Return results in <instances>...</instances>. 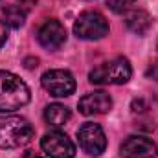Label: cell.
<instances>
[{
	"mask_svg": "<svg viewBox=\"0 0 158 158\" xmlns=\"http://www.w3.org/2000/svg\"><path fill=\"white\" fill-rule=\"evenodd\" d=\"M31 94L28 85L11 72L0 70V112H13L28 105Z\"/></svg>",
	"mask_w": 158,
	"mask_h": 158,
	"instance_id": "cell-1",
	"label": "cell"
},
{
	"mask_svg": "<svg viewBox=\"0 0 158 158\" xmlns=\"http://www.w3.org/2000/svg\"><path fill=\"white\" fill-rule=\"evenodd\" d=\"M119 153L123 158H156L158 145L145 136H129L121 143Z\"/></svg>",
	"mask_w": 158,
	"mask_h": 158,
	"instance_id": "cell-8",
	"label": "cell"
},
{
	"mask_svg": "<svg viewBox=\"0 0 158 158\" xmlns=\"http://www.w3.org/2000/svg\"><path fill=\"white\" fill-rule=\"evenodd\" d=\"M145 76H147V79L158 81V61H155V63L149 64V68L145 70Z\"/></svg>",
	"mask_w": 158,
	"mask_h": 158,
	"instance_id": "cell-15",
	"label": "cell"
},
{
	"mask_svg": "<svg viewBox=\"0 0 158 158\" xmlns=\"http://www.w3.org/2000/svg\"><path fill=\"white\" fill-rule=\"evenodd\" d=\"M37 39H39V44L46 50H59L66 42V30L59 20L50 19L39 28Z\"/></svg>",
	"mask_w": 158,
	"mask_h": 158,
	"instance_id": "cell-9",
	"label": "cell"
},
{
	"mask_svg": "<svg viewBox=\"0 0 158 158\" xmlns=\"http://www.w3.org/2000/svg\"><path fill=\"white\" fill-rule=\"evenodd\" d=\"M81 149L90 156H101L107 149V136L98 123H83L77 129Z\"/></svg>",
	"mask_w": 158,
	"mask_h": 158,
	"instance_id": "cell-5",
	"label": "cell"
},
{
	"mask_svg": "<svg viewBox=\"0 0 158 158\" xmlns=\"http://www.w3.org/2000/svg\"><path fill=\"white\" fill-rule=\"evenodd\" d=\"M125 26H127L129 31H132L136 35H143L151 28V17H149V13L142 11V9L131 11V13L125 15Z\"/></svg>",
	"mask_w": 158,
	"mask_h": 158,
	"instance_id": "cell-11",
	"label": "cell"
},
{
	"mask_svg": "<svg viewBox=\"0 0 158 158\" xmlns=\"http://www.w3.org/2000/svg\"><path fill=\"white\" fill-rule=\"evenodd\" d=\"M74 33L83 40H99L109 35V20L99 11H85L74 22Z\"/></svg>",
	"mask_w": 158,
	"mask_h": 158,
	"instance_id": "cell-4",
	"label": "cell"
},
{
	"mask_svg": "<svg viewBox=\"0 0 158 158\" xmlns=\"http://www.w3.org/2000/svg\"><path fill=\"white\" fill-rule=\"evenodd\" d=\"M136 0H109L107 6L114 11V13H123L125 9H129Z\"/></svg>",
	"mask_w": 158,
	"mask_h": 158,
	"instance_id": "cell-14",
	"label": "cell"
},
{
	"mask_svg": "<svg viewBox=\"0 0 158 158\" xmlns=\"http://www.w3.org/2000/svg\"><path fill=\"white\" fill-rule=\"evenodd\" d=\"M42 86L46 92H50L55 98H66L70 94H74L76 90V79L68 70H48L42 79H40Z\"/></svg>",
	"mask_w": 158,
	"mask_h": 158,
	"instance_id": "cell-7",
	"label": "cell"
},
{
	"mask_svg": "<svg viewBox=\"0 0 158 158\" xmlns=\"http://www.w3.org/2000/svg\"><path fill=\"white\" fill-rule=\"evenodd\" d=\"M22 158H42V156H39V155H35V153H26Z\"/></svg>",
	"mask_w": 158,
	"mask_h": 158,
	"instance_id": "cell-19",
	"label": "cell"
},
{
	"mask_svg": "<svg viewBox=\"0 0 158 158\" xmlns=\"http://www.w3.org/2000/svg\"><path fill=\"white\" fill-rule=\"evenodd\" d=\"M131 76H132V68L129 59L114 57L96 66L88 74V79L94 85H123L131 79Z\"/></svg>",
	"mask_w": 158,
	"mask_h": 158,
	"instance_id": "cell-3",
	"label": "cell"
},
{
	"mask_svg": "<svg viewBox=\"0 0 158 158\" xmlns=\"http://www.w3.org/2000/svg\"><path fill=\"white\" fill-rule=\"evenodd\" d=\"M37 63H39V59H33V57H28V59L24 61L26 68H30V70H31V68H35V66H37Z\"/></svg>",
	"mask_w": 158,
	"mask_h": 158,
	"instance_id": "cell-18",
	"label": "cell"
},
{
	"mask_svg": "<svg viewBox=\"0 0 158 158\" xmlns=\"http://www.w3.org/2000/svg\"><path fill=\"white\" fill-rule=\"evenodd\" d=\"M70 110L64 107V105H61V103H52V105H48L46 107V110H44V119L50 123V125H53V127H63L68 119H70Z\"/></svg>",
	"mask_w": 158,
	"mask_h": 158,
	"instance_id": "cell-12",
	"label": "cell"
},
{
	"mask_svg": "<svg viewBox=\"0 0 158 158\" xmlns=\"http://www.w3.org/2000/svg\"><path fill=\"white\" fill-rule=\"evenodd\" d=\"M35 131L20 116H0V149H17L31 142Z\"/></svg>",
	"mask_w": 158,
	"mask_h": 158,
	"instance_id": "cell-2",
	"label": "cell"
},
{
	"mask_svg": "<svg viewBox=\"0 0 158 158\" xmlns=\"http://www.w3.org/2000/svg\"><path fill=\"white\" fill-rule=\"evenodd\" d=\"M143 105H145L143 99H134V101H132V110H134V112H142V110H143Z\"/></svg>",
	"mask_w": 158,
	"mask_h": 158,
	"instance_id": "cell-17",
	"label": "cell"
},
{
	"mask_svg": "<svg viewBox=\"0 0 158 158\" xmlns=\"http://www.w3.org/2000/svg\"><path fill=\"white\" fill-rule=\"evenodd\" d=\"M40 147L48 158H74L76 145L74 142L61 131H50L42 136Z\"/></svg>",
	"mask_w": 158,
	"mask_h": 158,
	"instance_id": "cell-6",
	"label": "cell"
},
{
	"mask_svg": "<svg viewBox=\"0 0 158 158\" xmlns=\"http://www.w3.org/2000/svg\"><path fill=\"white\" fill-rule=\"evenodd\" d=\"M156 50H158V39H156Z\"/></svg>",
	"mask_w": 158,
	"mask_h": 158,
	"instance_id": "cell-20",
	"label": "cell"
},
{
	"mask_svg": "<svg viewBox=\"0 0 158 158\" xmlns=\"http://www.w3.org/2000/svg\"><path fill=\"white\" fill-rule=\"evenodd\" d=\"M6 40H7V26L4 20H0V48L6 44Z\"/></svg>",
	"mask_w": 158,
	"mask_h": 158,
	"instance_id": "cell-16",
	"label": "cell"
},
{
	"mask_svg": "<svg viewBox=\"0 0 158 158\" xmlns=\"http://www.w3.org/2000/svg\"><path fill=\"white\" fill-rule=\"evenodd\" d=\"M79 112L85 114V116H98V114H107L110 109H112V98L103 92V90H98V92H90L86 96H83L79 99Z\"/></svg>",
	"mask_w": 158,
	"mask_h": 158,
	"instance_id": "cell-10",
	"label": "cell"
},
{
	"mask_svg": "<svg viewBox=\"0 0 158 158\" xmlns=\"http://www.w3.org/2000/svg\"><path fill=\"white\" fill-rule=\"evenodd\" d=\"M2 15L6 19V24L11 28H20L26 20V9L22 6H6L2 9Z\"/></svg>",
	"mask_w": 158,
	"mask_h": 158,
	"instance_id": "cell-13",
	"label": "cell"
}]
</instances>
